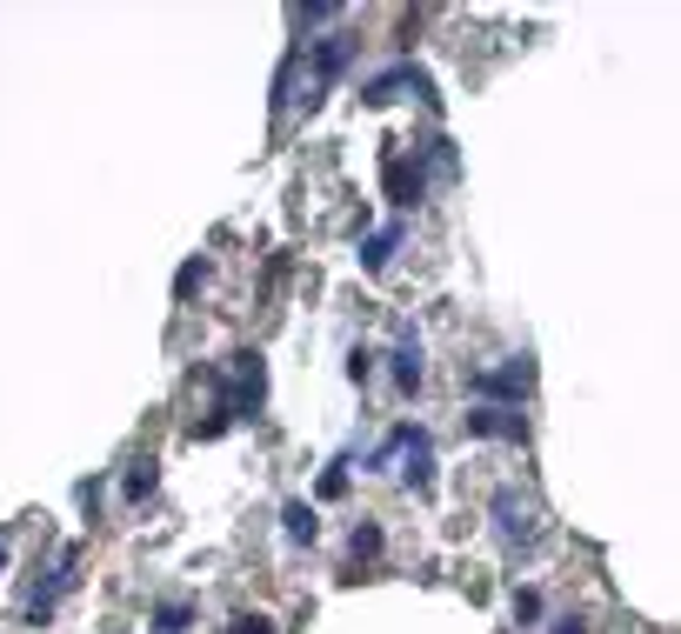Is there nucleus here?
Here are the masks:
<instances>
[{
    "label": "nucleus",
    "instance_id": "20",
    "mask_svg": "<svg viewBox=\"0 0 681 634\" xmlns=\"http://www.w3.org/2000/svg\"><path fill=\"white\" fill-rule=\"evenodd\" d=\"M348 381H354V388H368V381H374V354H368V348H354V354H348Z\"/></svg>",
    "mask_w": 681,
    "mask_h": 634
},
{
    "label": "nucleus",
    "instance_id": "19",
    "mask_svg": "<svg viewBox=\"0 0 681 634\" xmlns=\"http://www.w3.org/2000/svg\"><path fill=\"white\" fill-rule=\"evenodd\" d=\"M288 20H294V27H321V20H334V7H328V0H314V7H288Z\"/></svg>",
    "mask_w": 681,
    "mask_h": 634
},
{
    "label": "nucleus",
    "instance_id": "21",
    "mask_svg": "<svg viewBox=\"0 0 681 634\" xmlns=\"http://www.w3.org/2000/svg\"><path fill=\"white\" fill-rule=\"evenodd\" d=\"M348 495V461H334L328 475H321V501H341Z\"/></svg>",
    "mask_w": 681,
    "mask_h": 634
},
{
    "label": "nucleus",
    "instance_id": "24",
    "mask_svg": "<svg viewBox=\"0 0 681 634\" xmlns=\"http://www.w3.org/2000/svg\"><path fill=\"white\" fill-rule=\"evenodd\" d=\"M0 575H7V535H0Z\"/></svg>",
    "mask_w": 681,
    "mask_h": 634
},
{
    "label": "nucleus",
    "instance_id": "22",
    "mask_svg": "<svg viewBox=\"0 0 681 634\" xmlns=\"http://www.w3.org/2000/svg\"><path fill=\"white\" fill-rule=\"evenodd\" d=\"M588 628H595V622H588L582 608H568V615H555V622H548V634H588Z\"/></svg>",
    "mask_w": 681,
    "mask_h": 634
},
{
    "label": "nucleus",
    "instance_id": "6",
    "mask_svg": "<svg viewBox=\"0 0 681 634\" xmlns=\"http://www.w3.org/2000/svg\"><path fill=\"white\" fill-rule=\"evenodd\" d=\"M408 87H415V94H421V100L435 107V80H428V74L415 67V60H401L395 74H374V80L361 87V100H368V107H388V100H395V94H408Z\"/></svg>",
    "mask_w": 681,
    "mask_h": 634
},
{
    "label": "nucleus",
    "instance_id": "12",
    "mask_svg": "<svg viewBox=\"0 0 681 634\" xmlns=\"http://www.w3.org/2000/svg\"><path fill=\"white\" fill-rule=\"evenodd\" d=\"M154 488H160V461L147 455V461H134V468H127V481H120V495H127V501L140 508V501H147Z\"/></svg>",
    "mask_w": 681,
    "mask_h": 634
},
{
    "label": "nucleus",
    "instance_id": "14",
    "mask_svg": "<svg viewBox=\"0 0 681 634\" xmlns=\"http://www.w3.org/2000/svg\"><path fill=\"white\" fill-rule=\"evenodd\" d=\"M194 628V602H160L154 608V634H187Z\"/></svg>",
    "mask_w": 681,
    "mask_h": 634
},
{
    "label": "nucleus",
    "instance_id": "13",
    "mask_svg": "<svg viewBox=\"0 0 681 634\" xmlns=\"http://www.w3.org/2000/svg\"><path fill=\"white\" fill-rule=\"evenodd\" d=\"M408 441H415V421H401V428H388V441L368 455V475H388V461L395 455H408Z\"/></svg>",
    "mask_w": 681,
    "mask_h": 634
},
{
    "label": "nucleus",
    "instance_id": "17",
    "mask_svg": "<svg viewBox=\"0 0 681 634\" xmlns=\"http://www.w3.org/2000/svg\"><path fill=\"white\" fill-rule=\"evenodd\" d=\"M281 521H288V542H314V535H321V521H314V508H308V501H288V508H281Z\"/></svg>",
    "mask_w": 681,
    "mask_h": 634
},
{
    "label": "nucleus",
    "instance_id": "4",
    "mask_svg": "<svg viewBox=\"0 0 681 634\" xmlns=\"http://www.w3.org/2000/svg\"><path fill=\"white\" fill-rule=\"evenodd\" d=\"M214 381H221V374H214ZM261 401H267V368H261V354H234V374L221 381V401H214V408H227L234 421H247Z\"/></svg>",
    "mask_w": 681,
    "mask_h": 634
},
{
    "label": "nucleus",
    "instance_id": "9",
    "mask_svg": "<svg viewBox=\"0 0 681 634\" xmlns=\"http://www.w3.org/2000/svg\"><path fill=\"white\" fill-rule=\"evenodd\" d=\"M401 475H408V488H415L421 501L435 495V448H428V428H415V441H408V468H401Z\"/></svg>",
    "mask_w": 681,
    "mask_h": 634
},
{
    "label": "nucleus",
    "instance_id": "1",
    "mask_svg": "<svg viewBox=\"0 0 681 634\" xmlns=\"http://www.w3.org/2000/svg\"><path fill=\"white\" fill-rule=\"evenodd\" d=\"M468 394H475V408H522L535 394V361L528 354H508L502 368H475L468 374Z\"/></svg>",
    "mask_w": 681,
    "mask_h": 634
},
{
    "label": "nucleus",
    "instance_id": "18",
    "mask_svg": "<svg viewBox=\"0 0 681 634\" xmlns=\"http://www.w3.org/2000/svg\"><path fill=\"white\" fill-rule=\"evenodd\" d=\"M515 622H522V628L542 622V595H535V588H515Z\"/></svg>",
    "mask_w": 681,
    "mask_h": 634
},
{
    "label": "nucleus",
    "instance_id": "3",
    "mask_svg": "<svg viewBox=\"0 0 681 634\" xmlns=\"http://www.w3.org/2000/svg\"><path fill=\"white\" fill-rule=\"evenodd\" d=\"M381 187L395 207H421L428 201V154H401V140L381 154Z\"/></svg>",
    "mask_w": 681,
    "mask_h": 634
},
{
    "label": "nucleus",
    "instance_id": "11",
    "mask_svg": "<svg viewBox=\"0 0 681 634\" xmlns=\"http://www.w3.org/2000/svg\"><path fill=\"white\" fill-rule=\"evenodd\" d=\"M401 234H408L401 221H395V227H381V234H368V241H361V267H368V274H381V267L395 261V247H401Z\"/></svg>",
    "mask_w": 681,
    "mask_h": 634
},
{
    "label": "nucleus",
    "instance_id": "15",
    "mask_svg": "<svg viewBox=\"0 0 681 634\" xmlns=\"http://www.w3.org/2000/svg\"><path fill=\"white\" fill-rule=\"evenodd\" d=\"M294 74H301V47H288V53H281V67H274V114L294 100Z\"/></svg>",
    "mask_w": 681,
    "mask_h": 634
},
{
    "label": "nucleus",
    "instance_id": "5",
    "mask_svg": "<svg viewBox=\"0 0 681 634\" xmlns=\"http://www.w3.org/2000/svg\"><path fill=\"white\" fill-rule=\"evenodd\" d=\"M461 435H468V441H515V448H528L522 408H468V414H461Z\"/></svg>",
    "mask_w": 681,
    "mask_h": 634
},
{
    "label": "nucleus",
    "instance_id": "8",
    "mask_svg": "<svg viewBox=\"0 0 681 634\" xmlns=\"http://www.w3.org/2000/svg\"><path fill=\"white\" fill-rule=\"evenodd\" d=\"M354 53H361V40H354V33H328V40H314V47H308L314 87H328V80H334V74H341V67H348Z\"/></svg>",
    "mask_w": 681,
    "mask_h": 634
},
{
    "label": "nucleus",
    "instance_id": "23",
    "mask_svg": "<svg viewBox=\"0 0 681 634\" xmlns=\"http://www.w3.org/2000/svg\"><path fill=\"white\" fill-rule=\"evenodd\" d=\"M227 634H274V622H267V615H234Z\"/></svg>",
    "mask_w": 681,
    "mask_h": 634
},
{
    "label": "nucleus",
    "instance_id": "2",
    "mask_svg": "<svg viewBox=\"0 0 681 634\" xmlns=\"http://www.w3.org/2000/svg\"><path fill=\"white\" fill-rule=\"evenodd\" d=\"M488 521H495V535H502L508 548H535V542H542V508H535V495H522V488H495V495H488Z\"/></svg>",
    "mask_w": 681,
    "mask_h": 634
},
{
    "label": "nucleus",
    "instance_id": "7",
    "mask_svg": "<svg viewBox=\"0 0 681 634\" xmlns=\"http://www.w3.org/2000/svg\"><path fill=\"white\" fill-rule=\"evenodd\" d=\"M388 374H395L401 394H421V388H428V361H421V334H415V328H401V341H395V354H388Z\"/></svg>",
    "mask_w": 681,
    "mask_h": 634
},
{
    "label": "nucleus",
    "instance_id": "16",
    "mask_svg": "<svg viewBox=\"0 0 681 634\" xmlns=\"http://www.w3.org/2000/svg\"><path fill=\"white\" fill-rule=\"evenodd\" d=\"M194 287H207V254H187L174 274V301H194Z\"/></svg>",
    "mask_w": 681,
    "mask_h": 634
},
{
    "label": "nucleus",
    "instance_id": "10",
    "mask_svg": "<svg viewBox=\"0 0 681 634\" xmlns=\"http://www.w3.org/2000/svg\"><path fill=\"white\" fill-rule=\"evenodd\" d=\"M381 548H388V535H381V521H354V535H348V555H354V568H374L381 562Z\"/></svg>",
    "mask_w": 681,
    "mask_h": 634
}]
</instances>
